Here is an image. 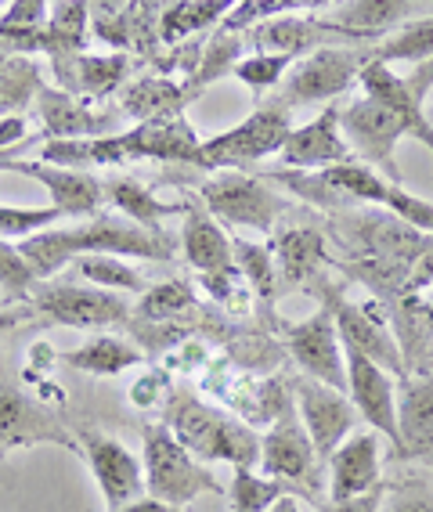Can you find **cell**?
Masks as SVG:
<instances>
[{"instance_id": "obj_1", "label": "cell", "mask_w": 433, "mask_h": 512, "mask_svg": "<svg viewBox=\"0 0 433 512\" xmlns=\"http://www.w3.org/2000/svg\"><path fill=\"white\" fill-rule=\"evenodd\" d=\"M37 278L58 275L76 256L109 253V256H138V260H174V242L156 231H145L130 224L123 213H94L76 228H47L40 235H29L15 242Z\"/></svg>"}, {"instance_id": "obj_8", "label": "cell", "mask_w": 433, "mask_h": 512, "mask_svg": "<svg viewBox=\"0 0 433 512\" xmlns=\"http://www.w3.org/2000/svg\"><path fill=\"white\" fill-rule=\"evenodd\" d=\"M37 318L65 329H112L130 318V303L120 293H105L83 282H40L29 296Z\"/></svg>"}, {"instance_id": "obj_24", "label": "cell", "mask_w": 433, "mask_h": 512, "mask_svg": "<svg viewBox=\"0 0 433 512\" xmlns=\"http://www.w3.org/2000/svg\"><path fill=\"white\" fill-rule=\"evenodd\" d=\"M130 69V55L123 51H112V55H76L62 65H51V76H55L58 91L73 94L83 101H102L109 94L123 91Z\"/></svg>"}, {"instance_id": "obj_13", "label": "cell", "mask_w": 433, "mask_h": 512, "mask_svg": "<svg viewBox=\"0 0 433 512\" xmlns=\"http://www.w3.org/2000/svg\"><path fill=\"white\" fill-rule=\"evenodd\" d=\"M246 40L257 47V55H286V58H307L322 47H365L358 37H351L347 29H340L336 22L318 19V15H278L271 22H260L246 33Z\"/></svg>"}, {"instance_id": "obj_5", "label": "cell", "mask_w": 433, "mask_h": 512, "mask_svg": "<svg viewBox=\"0 0 433 512\" xmlns=\"http://www.w3.org/2000/svg\"><path fill=\"white\" fill-rule=\"evenodd\" d=\"M199 202L210 217H221L224 224H235V228H253L260 235L275 231V220L286 213V199L246 170L210 174L199 184Z\"/></svg>"}, {"instance_id": "obj_31", "label": "cell", "mask_w": 433, "mask_h": 512, "mask_svg": "<svg viewBox=\"0 0 433 512\" xmlns=\"http://www.w3.org/2000/svg\"><path fill=\"white\" fill-rule=\"evenodd\" d=\"M47 15L44 0H15L0 8V51L8 55H33L47 47Z\"/></svg>"}, {"instance_id": "obj_41", "label": "cell", "mask_w": 433, "mask_h": 512, "mask_svg": "<svg viewBox=\"0 0 433 512\" xmlns=\"http://www.w3.org/2000/svg\"><path fill=\"white\" fill-rule=\"evenodd\" d=\"M40 285L37 271L29 267V260L22 256V249L15 242H0V289L8 300H22L29 303L33 289Z\"/></svg>"}, {"instance_id": "obj_14", "label": "cell", "mask_w": 433, "mask_h": 512, "mask_svg": "<svg viewBox=\"0 0 433 512\" xmlns=\"http://www.w3.org/2000/svg\"><path fill=\"white\" fill-rule=\"evenodd\" d=\"M76 444H80V455L87 458L94 480L102 487L109 512L145 498V469H141V462L123 448L120 440L94 430H80L76 433Z\"/></svg>"}, {"instance_id": "obj_35", "label": "cell", "mask_w": 433, "mask_h": 512, "mask_svg": "<svg viewBox=\"0 0 433 512\" xmlns=\"http://www.w3.org/2000/svg\"><path fill=\"white\" fill-rule=\"evenodd\" d=\"M73 271L80 275L83 285H94V289H105V293H141L145 296V275L138 267H130L123 256L109 253H87L76 256Z\"/></svg>"}, {"instance_id": "obj_16", "label": "cell", "mask_w": 433, "mask_h": 512, "mask_svg": "<svg viewBox=\"0 0 433 512\" xmlns=\"http://www.w3.org/2000/svg\"><path fill=\"white\" fill-rule=\"evenodd\" d=\"M278 163H282L278 170H296V174H322L332 166L354 163L351 148L340 134V109L329 105L311 123L293 127V134L278 152Z\"/></svg>"}, {"instance_id": "obj_27", "label": "cell", "mask_w": 433, "mask_h": 512, "mask_svg": "<svg viewBox=\"0 0 433 512\" xmlns=\"http://www.w3.org/2000/svg\"><path fill=\"white\" fill-rule=\"evenodd\" d=\"M329 249H325V235L318 228H286L275 238V267H278V285L282 289H296L318 278L322 267H329Z\"/></svg>"}, {"instance_id": "obj_53", "label": "cell", "mask_w": 433, "mask_h": 512, "mask_svg": "<svg viewBox=\"0 0 433 512\" xmlns=\"http://www.w3.org/2000/svg\"><path fill=\"white\" fill-rule=\"evenodd\" d=\"M423 368H433V350H430V357L423 361ZM423 368H419V372H423Z\"/></svg>"}, {"instance_id": "obj_40", "label": "cell", "mask_w": 433, "mask_h": 512, "mask_svg": "<svg viewBox=\"0 0 433 512\" xmlns=\"http://www.w3.org/2000/svg\"><path fill=\"white\" fill-rule=\"evenodd\" d=\"M318 8V4H304V0H242L228 11V19L221 22L224 33H242V29H253L260 22H271L278 15H293V11Z\"/></svg>"}, {"instance_id": "obj_6", "label": "cell", "mask_w": 433, "mask_h": 512, "mask_svg": "<svg viewBox=\"0 0 433 512\" xmlns=\"http://www.w3.org/2000/svg\"><path fill=\"white\" fill-rule=\"evenodd\" d=\"M376 58V47H322L314 55L300 58L282 80V101L293 105H314L332 101L351 91L361 80V69Z\"/></svg>"}, {"instance_id": "obj_7", "label": "cell", "mask_w": 433, "mask_h": 512, "mask_svg": "<svg viewBox=\"0 0 433 512\" xmlns=\"http://www.w3.org/2000/svg\"><path fill=\"white\" fill-rule=\"evenodd\" d=\"M340 134L351 148V156H358L361 166L376 170L379 177H387L390 184H401V166H397V141L408 138L401 119L390 109H383L372 98H354L351 105L340 109Z\"/></svg>"}, {"instance_id": "obj_11", "label": "cell", "mask_w": 433, "mask_h": 512, "mask_svg": "<svg viewBox=\"0 0 433 512\" xmlns=\"http://www.w3.org/2000/svg\"><path fill=\"white\" fill-rule=\"evenodd\" d=\"M286 347L296 365H300V372H304V379H314V383L347 394V354H343L340 332H336L329 303L318 307L311 318L289 325Z\"/></svg>"}, {"instance_id": "obj_42", "label": "cell", "mask_w": 433, "mask_h": 512, "mask_svg": "<svg viewBox=\"0 0 433 512\" xmlns=\"http://www.w3.org/2000/svg\"><path fill=\"white\" fill-rule=\"evenodd\" d=\"M296 65V58H286V55H246L231 76L239 83H246L249 91H268V87H278V83L286 80V73Z\"/></svg>"}, {"instance_id": "obj_50", "label": "cell", "mask_w": 433, "mask_h": 512, "mask_svg": "<svg viewBox=\"0 0 433 512\" xmlns=\"http://www.w3.org/2000/svg\"><path fill=\"white\" fill-rule=\"evenodd\" d=\"M116 512H185V509H174V505H163V502H156V498H138V502L123 505V509H116Z\"/></svg>"}, {"instance_id": "obj_22", "label": "cell", "mask_w": 433, "mask_h": 512, "mask_svg": "<svg viewBox=\"0 0 433 512\" xmlns=\"http://www.w3.org/2000/svg\"><path fill=\"white\" fill-rule=\"evenodd\" d=\"M15 174H26L33 181H40L51 195V210H58L62 217H94L102 213L105 184L87 170H65V166H47L40 159H19Z\"/></svg>"}, {"instance_id": "obj_9", "label": "cell", "mask_w": 433, "mask_h": 512, "mask_svg": "<svg viewBox=\"0 0 433 512\" xmlns=\"http://www.w3.org/2000/svg\"><path fill=\"white\" fill-rule=\"evenodd\" d=\"M358 83H361V94H365V98L379 101L383 109H390L397 119H401V127H405L408 138L423 141V145L433 152V127L423 109L426 94L433 91V62L415 65V73H408V76H397L394 65H383L372 58V62L361 69Z\"/></svg>"}, {"instance_id": "obj_3", "label": "cell", "mask_w": 433, "mask_h": 512, "mask_svg": "<svg viewBox=\"0 0 433 512\" xmlns=\"http://www.w3.org/2000/svg\"><path fill=\"white\" fill-rule=\"evenodd\" d=\"M141 469H145V491L163 505L185 509L203 494H221L224 487L206 469V462L185 451L163 422H148L141 430Z\"/></svg>"}, {"instance_id": "obj_15", "label": "cell", "mask_w": 433, "mask_h": 512, "mask_svg": "<svg viewBox=\"0 0 433 512\" xmlns=\"http://www.w3.org/2000/svg\"><path fill=\"white\" fill-rule=\"evenodd\" d=\"M296 404H300V419H304V430L314 444V455L329 462L336 455V448L358 426V408H354L347 394L314 383V379H300L296 383Z\"/></svg>"}, {"instance_id": "obj_52", "label": "cell", "mask_w": 433, "mask_h": 512, "mask_svg": "<svg viewBox=\"0 0 433 512\" xmlns=\"http://www.w3.org/2000/svg\"><path fill=\"white\" fill-rule=\"evenodd\" d=\"M268 512H300V502H296L293 494H286V498H278V502L271 505Z\"/></svg>"}, {"instance_id": "obj_48", "label": "cell", "mask_w": 433, "mask_h": 512, "mask_svg": "<svg viewBox=\"0 0 433 512\" xmlns=\"http://www.w3.org/2000/svg\"><path fill=\"white\" fill-rule=\"evenodd\" d=\"M383 498H387V487L361 494V498H351V502H329L322 512H383Z\"/></svg>"}, {"instance_id": "obj_36", "label": "cell", "mask_w": 433, "mask_h": 512, "mask_svg": "<svg viewBox=\"0 0 433 512\" xmlns=\"http://www.w3.org/2000/svg\"><path fill=\"white\" fill-rule=\"evenodd\" d=\"M242 47H246V37H242V33H224V29H217V37H213L210 44H203V58H199V69H195V76L185 83L188 101L203 91V87H210L213 80L231 76V69L246 58V55H242Z\"/></svg>"}, {"instance_id": "obj_2", "label": "cell", "mask_w": 433, "mask_h": 512, "mask_svg": "<svg viewBox=\"0 0 433 512\" xmlns=\"http://www.w3.org/2000/svg\"><path fill=\"white\" fill-rule=\"evenodd\" d=\"M166 430L177 444L192 451L199 462H228L231 469L260 466V437L246 422L217 412L195 397H170L166 404Z\"/></svg>"}, {"instance_id": "obj_4", "label": "cell", "mask_w": 433, "mask_h": 512, "mask_svg": "<svg viewBox=\"0 0 433 512\" xmlns=\"http://www.w3.org/2000/svg\"><path fill=\"white\" fill-rule=\"evenodd\" d=\"M286 101H264L257 112H249L242 123H235L224 134H213L199 145V156L192 166L217 174V170H246L249 163L278 156L286 138L293 134V119H289Z\"/></svg>"}, {"instance_id": "obj_43", "label": "cell", "mask_w": 433, "mask_h": 512, "mask_svg": "<svg viewBox=\"0 0 433 512\" xmlns=\"http://www.w3.org/2000/svg\"><path fill=\"white\" fill-rule=\"evenodd\" d=\"M55 220H62L58 210H26V206H0V242H22L29 235L55 228Z\"/></svg>"}, {"instance_id": "obj_32", "label": "cell", "mask_w": 433, "mask_h": 512, "mask_svg": "<svg viewBox=\"0 0 433 512\" xmlns=\"http://www.w3.org/2000/svg\"><path fill=\"white\" fill-rule=\"evenodd\" d=\"M235 0H185V4H163L159 8V44L177 47L188 37L210 26H221Z\"/></svg>"}, {"instance_id": "obj_29", "label": "cell", "mask_w": 433, "mask_h": 512, "mask_svg": "<svg viewBox=\"0 0 433 512\" xmlns=\"http://www.w3.org/2000/svg\"><path fill=\"white\" fill-rule=\"evenodd\" d=\"M40 163L65 166V170H98V166H123L130 163L127 141L123 134L109 138H69V141H44L40 148Z\"/></svg>"}, {"instance_id": "obj_18", "label": "cell", "mask_w": 433, "mask_h": 512, "mask_svg": "<svg viewBox=\"0 0 433 512\" xmlns=\"http://www.w3.org/2000/svg\"><path fill=\"white\" fill-rule=\"evenodd\" d=\"M37 116L44 127L47 141H69V138H109L123 134V112L91 109V101L73 98L58 87H40L37 91Z\"/></svg>"}, {"instance_id": "obj_34", "label": "cell", "mask_w": 433, "mask_h": 512, "mask_svg": "<svg viewBox=\"0 0 433 512\" xmlns=\"http://www.w3.org/2000/svg\"><path fill=\"white\" fill-rule=\"evenodd\" d=\"M62 361L69 368H76V372L112 379V375H123L127 368L141 365V350L130 347L127 339H120V336H91L83 347L69 350Z\"/></svg>"}, {"instance_id": "obj_49", "label": "cell", "mask_w": 433, "mask_h": 512, "mask_svg": "<svg viewBox=\"0 0 433 512\" xmlns=\"http://www.w3.org/2000/svg\"><path fill=\"white\" fill-rule=\"evenodd\" d=\"M37 318V311H33V307H8V311H0V343H4V339L11 336V332L15 329H22V325H26V321H33Z\"/></svg>"}, {"instance_id": "obj_45", "label": "cell", "mask_w": 433, "mask_h": 512, "mask_svg": "<svg viewBox=\"0 0 433 512\" xmlns=\"http://www.w3.org/2000/svg\"><path fill=\"white\" fill-rule=\"evenodd\" d=\"M91 29L102 44L127 55L130 47V4H91Z\"/></svg>"}, {"instance_id": "obj_30", "label": "cell", "mask_w": 433, "mask_h": 512, "mask_svg": "<svg viewBox=\"0 0 433 512\" xmlns=\"http://www.w3.org/2000/svg\"><path fill=\"white\" fill-rule=\"evenodd\" d=\"M105 195H109V202L130 224L156 231V235H166V217H181L185 213V202H163L156 192H148L141 181H134V177H112V181H105Z\"/></svg>"}, {"instance_id": "obj_28", "label": "cell", "mask_w": 433, "mask_h": 512, "mask_svg": "<svg viewBox=\"0 0 433 512\" xmlns=\"http://www.w3.org/2000/svg\"><path fill=\"white\" fill-rule=\"evenodd\" d=\"M188 105L185 83L170 80V76H141L127 83L120 91V112L123 119L134 123H152V119L177 116Z\"/></svg>"}, {"instance_id": "obj_10", "label": "cell", "mask_w": 433, "mask_h": 512, "mask_svg": "<svg viewBox=\"0 0 433 512\" xmlns=\"http://www.w3.org/2000/svg\"><path fill=\"white\" fill-rule=\"evenodd\" d=\"M325 303L332 307V321H336L343 350H358L394 379H405L408 365L401 347H397L394 329H390V307L379 311V303H351L340 293H329Z\"/></svg>"}, {"instance_id": "obj_21", "label": "cell", "mask_w": 433, "mask_h": 512, "mask_svg": "<svg viewBox=\"0 0 433 512\" xmlns=\"http://www.w3.org/2000/svg\"><path fill=\"white\" fill-rule=\"evenodd\" d=\"M33 444H62V448L80 451L73 433L62 430V422L40 404H33L19 390H0V455Z\"/></svg>"}, {"instance_id": "obj_46", "label": "cell", "mask_w": 433, "mask_h": 512, "mask_svg": "<svg viewBox=\"0 0 433 512\" xmlns=\"http://www.w3.org/2000/svg\"><path fill=\"white\" fill-rule=\"evenodd\" d=\"M383 512H433V494L423 484H401L390 491V505Z\"/></svg>"}, {"instance_id": "obj_17", "label": "cell", "mask_w": 433, "mask_h": 512, "mask_svg": "<svg viewBox=\"0 0 433 512\" xmlns=\"http://www.w3.org/2000/svg\"><path fill=\"white\" fill-rule=\"evenodd\" d=\"M343 354H347V397H351V404L372 430L390 437L397 455V448H401V433H397V379L390 372H383L376 361L358 354V350H343Z\"/></svg>"}, {"instance_id": "obj_19", "label": "cell", "mask_w": 433, "mask_h": 512, "mask_svg": "<svg viewBox=\"0 0 433 512\" xmlns=\"http://www.w3.org/2000/svg\"><path fill=\"white\" fill-rule=\"evenodd\" d=\"M329 502H351L361 494L383 487V451L379 437L369 430H354L329 458Z\"/></svg>"}, {"instance_id": "obj_44", "label": "cell", "mask_w": 433, "mask_h": 512, "mask_svg": "<svg viewBox=\"0 0 433 512\" xmlns=\"http://www.w3.org/2000/svg\"><path fill=\"white\" fill-rule=\"evenodd\" d=\"M188 307H195V296H192V289H188V282H181V278L152 285V289H145V296H141V314H145V318H174V314L188 311Z\"/></svg>"}, {"instance_id": "obj_33", "label": "cell", "mask_w": 433, "mask_h": 512, "mask_svg": "<svg viewBox=\"0 0 433 512\" xmlns=\"http://www.w3.org/2000/svg\"><path fill=\"white\" fill-rule=\"evenodd\" d=\"M87 29H91V4L83 0H58L47 15V47L44 55L51 65H62L69 58L83 55L87 47Z\"/></svg>"}, {"instance_id": "obj_23", "label": "cell", "mask_w": 433, "mask_h": 512, "mask_svg": "<svg viewBox=\"0 0 433 512\" xmlns=\"http://www.w3.org/2000/svg\"><path fill=\"white\" fill-rule=\"evenodd\" d=\"M123 141H127L130 163L156 159V163H185V166L195 163L199 145H203L199 130L181 112L177 116L152 119V123H134L130 130H123Z\"/></svg>"}, {"instance_id": "obj_20", "label": "cell", "mask_w": 433, "mask_h": 512, "mask_svg": "<svg viewBox=\"0 0 433 512\" xmlns=\"http://www.w3.org/2000/svg\"><path fill=\"white\" fill-rule=\"evenodd\" d=\"M397 458H415L433 466V368L397 379Z\"/></svg>"}, {"instance_id": "obj_12", "label": "cell", "mask_w": 433, "mask_h": 512, "mask_svg": "<svg viewBox=\"0 0 433 512\" xmlns=\"http://www.w3.org/2000/svg\"><path fill=\"white\" fill-rule=\"evenodd\" d=\"M260 473L307 494L322 487V458L314 455L304 422H296L289 412H282V419L260 437Z\"/></svg>"}, {"instance_id": "obj_51", "label": "cell", "mask_w": 433, "mask_h": 512, "mask_svg": "<svg viewBox=\"0 0 433 512\" xmlns=\"http://www.w3.org/2000/svg\"><path fill=\"white\" fill-rule=\"evenodd\" d=\"M26 148H15V152H0V174H15V166H19V159H22V152H26Z\"/></svg>"}, {"instance_id": "obj_38", "label": "cell", "mask_w": 433, "mask_h": 512, "mask_svg": "<svg viewBox=\"0 0 433 512\" xmlns=\"http://www.w3.org/2000/svg\"><path fill=\"white\" fill-rule=\"evenodd\" d=\"M231 253H235V271L249 282V289L260 296V300H275L282 293L278 285V267L275 253L260 242H246V238H235L231 242Z\"/></svg>"}, {"instance_id": "obj_54", "label": "cell", "mask_w": 433, "mask_h": 512, "mask_svg": "<svg viewBox=\"0 0 433 512\" xmlns=\"http://www.w3.org/2000/svg\"><path fill=\"white\" fill-rule=\"evenodd\" d=\"M426 119H430V127H433V105H430V109H426Z\"/></svg>"}, {"instance_id": "obj_39", "label": "cell", "mask_w": 433, "mask_h": 512, "mask_svg": "<svg viewBox=\"0 0 433 512\" xmlns=\"http://www.w3.org/2000/svg\"><path fill=\"white\" fill-rule=\"evenodd\" d=\"M286 494L289 484H282V480H268L264 473H253V469H231V512H268Z\"/></svg>"}, {"instance_id": "obj_37", "label": "cell", "mask_w": 433, "mask_h": 512, "mask_svg": "<svg viewBox=\"0 0 433 512\" xmlns=\"http://www.w3.org/2000/svg\"><path fill=\"white\" fill-rule=\"evenodd\" d=\"M376 62H383V65H394V62L426 65V62H433V19H412L397 29V33H390L387 40H379Z\"/></svg>"}, {"instance_id": "obj_26", "label": "cell", "mask_w": 433, "mask_h": 512, "mask_svg": "<svg viewBox=\"0 0 433 512\" xmlns=\"http://www.w3.org/2000/svg\"><path fill=\"white\" fill-rule=\"evenodd\" d=\"M329 11H332L329 22L347 29L361 44L376 47L379 40H387L405 22H412L408 15H415L419 4H412V0H347V4H332Z\"/></svg>"}, {"instance_id": "obj_25", "label": "cell", "mask_w": 433, "mask_h": 512, "mask_svg": "<svg viewBox=\"0 0 433 512\" xmlns=\"http://www.w3.org/2000/svg\"><path fill=\"white\" fill-rule=\"evenodd\" d=\"M185 246L188 267H195L199 275H228L235 271V253H231V238L210 213L203 210V202H185Z\"/></svg>"}, {"instance_id": "obj_47", "label": "cell", "mask_w": 433, "mask_h": 512, "mask_svg": "<svg viewBox=\"0 0 433 512\" xmlns=\"http://www.w3.org/2000/svg\"><path fill=\"white\" fill-rule=\"evenodd\" d=\"M26 145H33L26 116H19V112L0 116V152H15V148H26Z\"/></svg>"}]
</instances>
